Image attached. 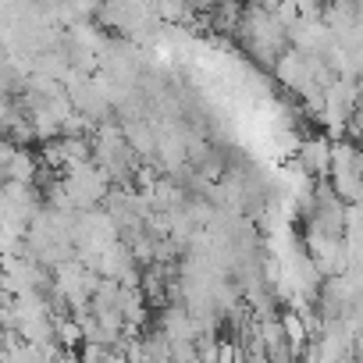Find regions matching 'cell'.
<instances>
[{"mask_svg":"<svg viewBox=\"0 0 363 363\" xmlns=\"http://www.w3.org/2000/svg\"><path fill=\"white\" fill-rule=\"evenodd\" d=\"M40 153L29 150V146H18L11 164H8V182H18V186H40Z\"/></svg>","mask_w":363,"mask_h":363,"instance_id":"cell-3","label":"cell"},{"mask_svg":"<svg viewBox=\"0 0 363 363\" xmlns=\"http://www.w3.org/2000/svg\"><path fill=\"white\" fill-rule=\"evenodd\" d=\"M274 75H278V82L281 86H289V89H296V93H303L313 79H310V68H306V54H299L296 47H289L278 61H274Z\"/></svg>","mask_w":363,"mask_h":363,"instance_id":"cell-2","label":"cell"},{"mask_svg":"<svg viewBox=\"0 0 363 363\" xmlns=\"http://www.w3.org/2000/svg\"><path fill=\"white\" fill-rule=\"evenodd\" d=\"M331 146L335 139L331 135H306L299 143V167L303 174H310L313 182H328L331 178Z\"/></svg>","mask_w":363,"mask_h":363,"instance_id":"cell-1","label":"cell"},{"mask_svg":"<svg viewBox=\"0 0 363 363\" xmlns=\"http://www.w3.org/2000/svg\"><path fill=\"white\" fill-rule=\"evenodd\" d=\"M342 363H356V359H352V356H345V359H342Z\"/></svg>","mask_w":363,"mask_h":363,"instance_id":"cell-5","label":"cell"},{"mask_svg":"<svg viewBox=\"0 0 363 363\" xmlns=\"http://www.w3.org/2000/svg\"><path fill=\"white\" fill-rule=\"evenodd\" d=\"M54 342H57L65 352L82 349V328L75 324L72 313H54Z\"/></svg>","mask_w":363,"mask_h":363,"instance_id":"cell-4","label":"cell"}]
</instances>
